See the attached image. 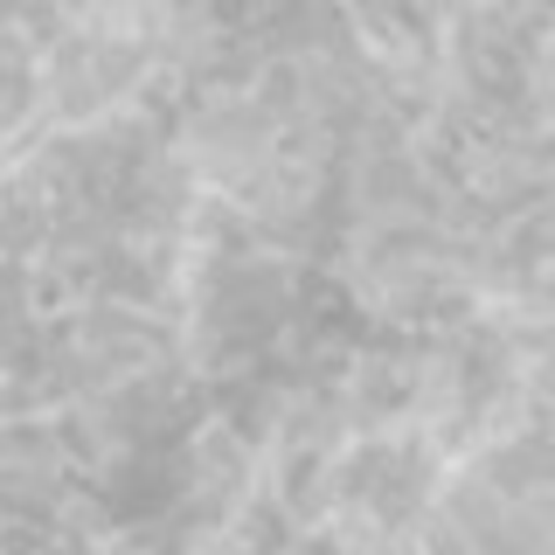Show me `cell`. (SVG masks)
<instances>
[{
    "mask_svg": "<svg viewBox=\"0 0 555 555\" xmlns=\"http://www.w3.org/2000/svg\"><path fill=\"white\" fill-rule=\"evenodd\" d=\"M340 493L354 507H369L382 520H403L410 507H424L430 493V459L410 444H361L354 459L340 465Z\"/></svg>",
    "mask_w": 555,
    "mask_h": 555,
    "instance_id": "6da1fadb",
    "label": "cell"
}]
</instances>
